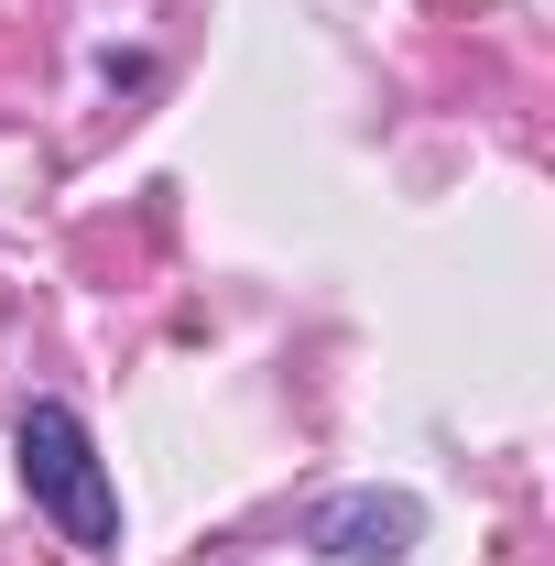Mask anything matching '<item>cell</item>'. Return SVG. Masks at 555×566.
<instances>
[{"label":"cell","mask_w":555,"mask_h":566,"mask_svg":"<svg viewBox=\"0 0 555 566\" xmlns=\"http://www.w3.org/2000/svg\"><path fill=\"white\" fill-rule=\"evenodd\" d=\"M11 458H22L33 512L66 534L76 556H109L121 545V491H109V469H98V447H87V424L66 403H33V415L11 424Z\"/></svg>","instance_id":"obj_1"},{"label":"cell","mask_w":555,"mask_h":566,"mask_svg":"<svg viewBox=\"0 0 555 566\" xmlns=\"http://www.w3.org/2000/svg\"><path fill=\"white\" fill-rule=\"evenodd\" d=\"M415 534H425V512L404 491L392 501H327V512H316V545H327V556H348V566H404L415 556Z\"/></svg>","instance_id":"obj_2"}]
</instances>
